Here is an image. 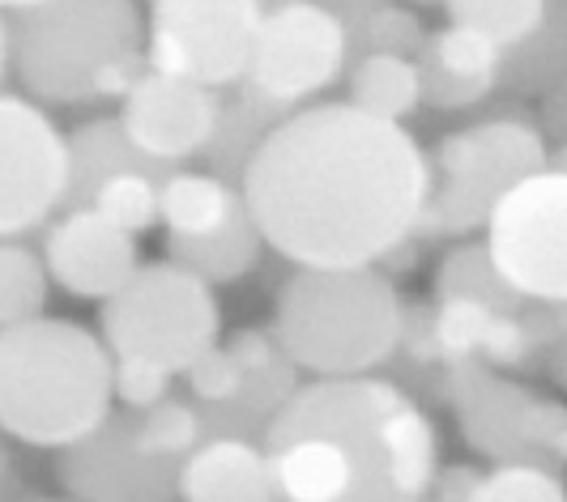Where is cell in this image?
<instances>
[{
	"mask_svg": "<svg viewBox=\"0 0 567 502\" xmlns=\"http://www.w3.org/2000/svg\"><path fill=\"white\" fill-rule=\"evenodd\" d=\"M431 192L419 137L350 103H312L274 124L239 179L265 248L295 269H371L414 234Z\"/></svg>",
	"mask_w": 567,
	"mask_h": 502,
	"instance_id": "cell-1",
	"label": "cell"
},
{
	"mask_svg": "<svg viewBox=\"0 0 567 502\" xmlns=\"http://www.w3.org/2000/svg\"><path fill=\"white\" fill-rule=\"evenodd\" d=\"M316 435L346 451L350 502H419L440 469V435L423 405L393 379H312L286 396L265 426L260 447Z\"/></svg>",
	"mask_w": 567,
	"mask_h": 502,
	"instance_id": "cell-2",
	"label": "cell"
},
{
	"mask_svg": "<svg viewBox=\"0 0 567 502\" xmlns=\"http://www.w3.org/2000/svg\"><path fill=\"white\" fill-rule=\"evenodd\" d=\"M137 0H39L4 18L9 73L34 107L124 98L145 73Z\"/></svg>",
	"mask_w": 567,
	"mask_h": 502,
	"instance_id": "cell-3",
	"label": "cell"
},
{
	"mask_svg": "<svg viewBox=\"0 0 567 502\" xmlns=\"http://www.w3.org/2000/svg\"><path fill=\"white\" fill-rule=\"evenodd\" d=\"M112 414V354L85 324L39 315L0 328V430L30 447L85 439Z\"/></svg>",
	"mask_w": 567,
	"mask_h": 502,
	"instance_id": "cell-4",
	"label": "cell"
},
{
	"mask_svg": "<svg viewBox=\"0 0 567 502\" xmlns=\"http://www.w3.org/2000/svg\"><path fill=\"white\" fill-rule=\"evenodd\" d=\"M398 281L380 269H295L278 290L274 345L295 370L316 379H354L398 354Z\"/></svg>",
	"mask_w": 567,
	"mask_h": 502,
	"instance_id": "cell-5",
	"label": "cell"
},
{
	"mask_svg": "<svg viewBox=\"0 0 567 502\" xmlns=\"http://www.w3.org/2000/svg\"><path fill=\"white\" fill-rule=\"evenodd\" d=\"M431 192L414 226V239H465L483 230L486 213L512 184L550 167V149L538 124L520 112L486 115L449 137H440L435 154H426Z\"/></svg>",
	"mask_w": 567,
	"mask_h": 502,
	"instance_id": "cell-6",
	"label": "cell"
},
{
	"mask_svg": "<svg viewBox=\"0 0 567 502\" xmlns=\"http://www.w3.org/2000/svg\"><path fill=\"white\" fill-rule=\"evenodd\" d=\"M223 311L214 290L171 260L137 264L133 278L103 299L99 341L112 358H142L179 375L218 345Z\"/></svg>",
	"mask_w": 567,
	"mask_h": 502,
	"instance_id": "cell-7",
	"label": "cell"
},
{
	"mask_svg": "<svg viewBox=\"0 0 567 502\" xmlns=\"http://www.w3.org/2000/svg\"><path fill=\"white\" fill-rule=\"evenodd\" d=\"M346 69H350V48L341 22L308 0H295L265 9L248 73L235 90L269 124H282L299 107L320 103V94L333 90Z\"/></svg>",
	"mask_w": 567,
	"mask_h": 502,
	"instance_id": "cell-8",
	"label": "cell"
},
{
	"mask_svg": "<svg viewBox=\"0 0 567 502\" xmlns=\"http://www.w3.org/2000/svg\"><path fill=\"white\" fill-rule=\"evenodd\" d=\"M486 260L525 303H564L567 294V175L564 154L512 184L486 213Z\"/></svg>",
	"mask_w": 567,
	"mask_h": 502,
	"instance_id": "cell-9",
	"label": "cell"
},
{
	"mask_svg": "<svg viewBox=\"0 0 567 502\" xmlns=\"http://www.w3.org/2000/svg\"><path fill=\"white\" fill-rule=\"evenodd\" d=\"M260 18V0H150L145 69L205 90H235L248 73Z\"/></svg>",
	"mask_w": 567,
	"mask_h": 502,
	"instance_id": "cell-10",
	"label": "cell"
},
{
	"mask_svg": "<svg viewBox=\"0 0 567 502\" xmlns=\"http://www.w3.org/2000/svg\"><path fill=\"white\" fill-rule=\"evenodd\" d=\"M69 149L56 119L22 94L0 90V239H22L60 213Z\"/></svg>",
	"mask_w": 567,
	"mask_h": 502,
	"instance_id": "cell-11",
	"label": "cell"
},
{
	"mask_svg": "<svg viewBox=\"0 0 567 502\" xmlns=\"http://www.w3.org/2000/svg\"><path fill=\"white\" fill-rule=\"evenodd\" d=\"M137 414H107L85 439L60 447L56 477L73 502H175L171 460L142 456L133 443Z\"/></svg>",
	"mask_w": 567,
	"mask_h": 502,
	"instance_id": "cell-12",
	"label": "cell"
},
{
	"mask_svg": "<svg viewBox=\"0 0 567 502\" xmlns=\"http://www.w3.org/2000/svg\"><path fill=\"white\" fill-rule=\"evenodd\" d=\"M218 94L184 77H163L145 69L137 85L120 98V128L133 140V149L158 163V167H179L184 158H200L209 145L214 119H218Z\"/></svg>",
	"mask_w": 567,
	"mask_h": 502,
	"instance_id": "cell-13",
	"label": "cell"
},
{
	"mask_svg": "<svg viewBox=\"0 0 567 502\" xmlns=\"http://www.w3.org/2000/svg\"><path fill=\"white\" fill-rule=\"evenodd\" d=\"M449 396L461 418V435L495 464H538L529 447L534 391L495 375L483 363H449ZM546 469V464H542Z\"/></svg>",
	"mask_w": 567,
	"mask_h": 502,
	"instance_id": "cell-14",
	"label": "cell"
},
{
	"mask_svg": "<svg viewBox=\"0 0 567 502\" xmlns=\"http://www.w3.org/2000/svg\"><path fill=\"white\" fill-rule=\"evenodd\" d=\"M43 269L73 299H112L137 269V239L94 209L60 213L43 234Z\"/></svg>",
	"mask_w": 567,
	"mask_h": 502,
	"instance_id": "cell-15",
	"label": "cell"
},
{
	"mask_svg": "<svg viewBox=\"0 0 567 502\" xmlns=\"http://www.w3.org/2000/svg\"><path fill=\"white\" fill-rule=\"evenodd\" d=\"M504 52L465 27L431 30L414 56L419 73V103L435 112H470L495 94Z\"/></svg>",
	"mask_w": 567,
	"mask_h": 502,
	"instance_id": "cell-16",
	"label": "cell"
},
{
	"mask_svg": "<svg viewBox=\"0 0 567 502\" xmlns=\"http://www.w3.org/2000/svg\"><path fill=\"white\" fill-rule=\"evenodd\" d=\"M179 502H278L269 460L248 439H205L175 469Z\"/></svg>",
	"mask_w": 567,
	"mask_h": 502,
	"instance_id": "cell-17",
	"label": "cell"
},
{
	"mask_svg": "<svg viewBox=\"0 0 567 502\" xmlns=\"http://www.w3.org/2000/svg\"><path fill=\"white\" fill-rule=\"evenodd\" d=\"M64 149H69V184H64V200H60V213H73V209H85L94 188L112 175H150V179H167L171 170L179 167H158L142 158L133 149V140L124 137L120 119L115 115H99V119H85L78 124L69 137H64Z\"/></svg>",
	"mask_w": 567,
	"mask_h": 502,
	"instance_id": "cell-18",
	"label": "cell"
},
{
	"mask_svg": "<svg viewBox=\"0 0 567 502\" xmlns=\"http://www.w3.org/2000/svg\"><path fill=\"white\" fill-rule=\"evenodd\" d=\"M269 460V481H274V499L282 502H350L354 494V473L346 451L329 439L299 435L282 439L274 447H260Z\"/></svg>",
	"mask_w": 567,
	"mask_h": 502,
	"instance_id": "cell-19",
	"label": "cell"
},
{
	"mask_svg": "<svg viewBox=\"0 0 567 502\" xmlns=\"http://www.w3.org/2000/svg\"><path fill=\"white\" fill-rule=\"evenodd\" d=\"M239 205V188L205 170H171L158 184V222L167 226V239H205L223 230Z\"/></svg>",
	"mask_w": 567,
	"mask_h": 502,
	"instance_id": "cell-20",
	"label": "cell"
},
{
	"mask_svg": "<svg viewBox=\"0 0 567 502\" xmlns=\"http://www.w3.org/2000/svg\"><path fill=\"white\" fill-rule=\"evenodd\" d=\"M260 251H265V243H260L244 205L230 213L223 230H214L205 239H167L171 264H179L184 273H193L205 285H230V281L248 278Z\"/></svg>",
	"mask_w": 567,
	"mask_h": 502,
	"instance_id": "cell-21",
	"label": "cell"
},
{
	"mask_svg": "<svg viewBox=\"0 0 567 502\" xmlns=\"http://www.w3.org/2000/svg\"><path fill=\"white\" fill-rule=\"evenodd\" d=\"M567 73V0H546V18L542 27L520 43L504 52L499 60V82L495 90L508 94H550L555 85H564Z\"/></svg>",
	"mask_w": 567,
	"mask_h": 502,
	"instance_id": "cell-22",
	"label": "cell"
},
{
	"mask_svg": "<svg viewBox=\"0 0 567 502\" xmlns=\"http://www.w3.org/2000/svg\"><path fill=\"white\" fill-rule=\"evenodd\" d=\"M269 128H274V124L256 112L239 90H223V94H218V119H214L209 145L200 149L205 175H214V179H223L230 188H239L244 167H248V158L256 154V145L265 140Z\"/></svg>",
	"mask_w": 567,
	"mask_h": 502,
	"instance_id": "cell-23",
	"label": "cell"
},
{
	"mask_svg": "<svg viewBox=\"0 0 567 502\" xmlns=\"http://www.w3.org/2000/svg\"><path fill=\"white\" fill-rule=\"evenodd\" d=\"M350 107H359L363 115L375 119H389L401 124L419 112V73H414V60L401 56H363L354 60L350 69Z\"/></svg>",
	"mask_w": 567,
	"mask_h": 502,
	"instance_id": "cell-24",
	"label": "cell"
},
{
	"mask_svg": "<svg viewBox=\"0 0 567 502\" xmlns=\"http://www.w3.org/2000/svg\"><path fill=\"white\" fill-rule=\"evenodd\" d=\"M435 303H483L495 315H516V311L529 307L491 269L483 243H456L440 260V269H435Z\"/></svg>",
	"mask_w": 567,
	"mask_h": 502,
	"instance_id": "cell-25",
	"label": "cell"
},
{
	"mask_svg": "<svg viewBox=\"0 0 567 502\" xmlns=\"http://www.w3.org/2000/svg\"><path fill=\"white\" fill-rule=\"evenodd\" d=\"M52 278L43 269V255L22 239H0V328L39 320L48 311Z\"/></svg>",
	"mask_w": 567,
	"mask_h": 502,
	"instance_id": "cell-26",
	"label": "cell"
},
{
	"mask_svg": "<svg viewBox=\"0 0 567 502\" xmlns=\"http://www.w3.org/2000/svg\"><path fill=\"white\" fill-rule=\"evenodd\" d=\"M449 27H465L491 39L499 52L520 48L546 18V0H444Z\"/></svg>",
	"mask_w": 567,
	"mask_h": 502,
	"instance_id": "cell-27",
	"label": "cell"
},
{
	"mask_svg": "<svg viewBox=\"0 0 567 502\" xmlns=\"http://www.w3.org/2000/svg\"><path fill=\"white\" fill-rule=\"evenodd\" d=\"M133 443L142 456H154V460H171L179 464L193 447L205 443V421H200V409L188 405V400H158L154 409H145L133 418Z\"/></svg>",
	"mask_w": 567,
	"mask_h": 502,
	"instance_id": "cell-28",
	"label": "cell"
},
{
	"mask_svg": "<svg viewBox=\"0 0 567 502\" xmlns=\"http://www.w3.org/2000/svg\"><path fill=\"white\" fill-rule=\"evenodd\" d=\"M426 43V27L423 18L405 4H393L384 0L375 13H368L359 27L346 34V48H350V64L363 56H401L414 60L419 48Z\"/></svg>",
	"mask_w": 567,
	"mask_h": 502,
	"instance_id": "cell-29",
	"label": "cell"
},
{
	"mask_svg": "<svg viewBox=\"0 0 567 502\" xmlns=\"http://www.w3.org/2000/svg\"><path fill=\"white\" fill-rule=\"evenodd\" d=\"M158 184L163 179H150V175H112L94 188L85 209H94L103 222L137 239L142 230L158 226Z\"/></svg>",
	"mask_w": 567,
	"mask_h": 502,
	"instance_id": "cell-30",
	"label": "cell"
},
{
	"mask_svg": "<svg viewBox=\"0 0 567 502\" xmlns=\"http://www.w3.org/2000/svg\"><path fill=\"white\" fill-rule=\"evenodd\" d=\"M470 502H567L564 481L542 464H495L478 477Z\"/></svg>",
	"mask_w": 567,
	"mask_h": 502,
	"instance_id": "cell-31",
	"label": "cell"
},
{
	"mask_svg": "<svg viewBox=\"0 0 567 502\" xmlns=\"http://www.w3.org/2000/svg\"><path fill=\"white\" fill-rule=\"evenodd\" d=\"M184 375V384L193 388V396H197L205 409H218V405H230L239 391H244V370L235 366V358H230L223 345H214V349H205L200 358H193V363L179 370Z\"/></svg>",
	"mask_w": 567,
	"mask_h": 502,
	"instance_id": "cell-32",
	"label": "cell"
},
{
	"mask_svg": "<svg viewBox=\"0 0 567 502\" xmlns=\"http://www.w3.org/2000/svg\"><path fill=\"white\" fill-rule=\"evenodd\" d=\"M171 379V370L142 358H112V400H120L128 414H145L158 400H167Z\"/></svg>",
	"mask_w": 567,
	"mask_h": 502,
	"instance_id": "cell-33",
	"label": "cell"
},
{
	"mask_svg": "<svg viewBox=\"0 0 567 502\" xmlns=\"http://www.w3.org/2000/svg\"><path fill=\"white\" fill-rule=\"evenodd\" d=\"M227 349L235 366L244 370V375H256V370H265V366H274L282 354H278V345H274V336L265 333V328H239V333L227 336Z\"/></svg>",
	"mask_w": 567,
	"mask_h": 502,
	"instance_id": "cell-34",
	"label": "cell"
},
{
	"mask_svg": "<svg viewBox=\"0 0 567 502\" xmlns=\"http://www.w3.org/2000/svg\"><path fill=\"white\" fill-rule=\"evenodd\" d=\"M478 469H465V464H453V469H435L426 494L419 502H470L474 485H478Z\"/></svg>",
	"mask_w": 567,
	"mask_h": 502,
	"instance_id": "cell-35",
	"label": "cell"
},
{
	"mask_svg": "<svg viewBox=\"0 0 567 502\" xmlns=\"http://www.w3.org/2000/svg\"><path fill=\"white\" fill-rule=\"evenodd\" d=\"M308 4H316V9H324L329 18H338L341 22V30L350 34V30L359 27L368 13H375L384 0H308Z\"/></svg>",
	"mask_w": 567,
	"mask_h": 502,
	"instance_id": "cell-36",
	"label": "cell"
},
{
	"mask_svg": "<svg viewBox=\"0 0 567 502\" xmlns=\"http://www.w3.org/2000/svg\"><path fill=\"white\" fill-rule=\"evenodd\" d=\"M30 4H39V0H0V13L9 18V13H22V9H30Z\"/></svg>",
	"mask_w": 567,
	"mask_h": 502,
	"instance_id": "cell-37",
	"label": "cell"
},
{
	"mask_svg": "<svg viewBox=\"0 0 567 502\" xmlns=\"http://www.w3.org/2000/svg\"><path fill=\"white\" fill-rule=\"evenodd\" d=\"M9 73V48H4V13H0V82Z\"/></svg>",
	"mask_w": 567,
	"mask_h": 502,
	"instance_id": "cell-38",
	"label": "cell"
},
{
	"mask_svg": "<svg viewBox=\"0 0 567 502\" xmlns=\"http://www.w3.org/2000/svg\"><path fill=\"white\" fill-rule=\"evenodd\" d=\"M393 4H405V9H414V13H419V9H440L444 0H393Z\"/></svg>",
	"mask_w": 567,
	"mask_h": 502,
	"instance_id": "cell-39",
	"label": "cell"
},
{
	"mask_svg": "<svg viewBox=\"0 0 567 502\" xmlns=\"http://www.w3.org/2000/svg\"><path fill=\"white\" fill-rule=\"evenodd\" d=\"M0 481H4V447H0Z\"/></svg>",
	"mask_w": 567,
	"mask_h": 502,
	"instance_id": "cell-40",
	"label": "cell"
},
{
	"mask_svg": "<svg viewBox=\"0 0 567 502\" xmlns=\"http://www.w3.org/2000/svg\"><path fill=\"white\" fill-rule=\"evenodd\" d=\"M39 502H73V499H39Z\"/></svg>",
	"mask_w": 567,
	"mask_h": 502,
	"instance_id": "cell-41",
	"label": "cell"
},
{
	"mask_svg": "<svg viewBox=\"0 0 567 502\" xmlns=\"http://www.w3.org/2000/svg\"><path fill=\"white\" fill-rule=\"evenodd\" d=\"M137 4H150V0H137Z\"/></svg>",
	"mask_w": 567,
	"mask_h": 502,
	"instance_id": "cell-42",
	"label": "cell"
}]
</instances>
